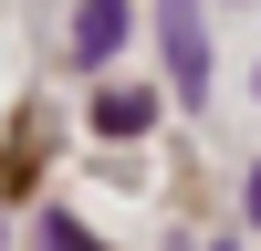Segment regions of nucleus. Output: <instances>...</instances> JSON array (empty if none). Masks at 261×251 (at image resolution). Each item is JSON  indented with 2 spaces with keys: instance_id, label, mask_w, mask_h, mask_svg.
<instances>
[{
  "instance_id": "nucleus-4",
  "label": "nucleus",
  "mask_w": 261,
  "mask_h": 251,
  "mask_svg": "<svg viewBox=\"0 0 261 251\" xmlns=\"http://www.w3.org/2000/svg\"><path fill=\"white\" fill-rule=\"evenodd\" d=\"M42 251H94V230H84V220H63V209H53V220H42Z\"/></svg>"
},
{
  "instance_id": "nucleus-2",
  "label": "nucleus",
  "mask_w": 261,
  "mask_h": 251,
  "mask_svg": "<svg viewBox=\"0 0 261 251\" xmlns=\"http://www.w3.org/2000/svg\"><path fill=\"white\" fill-rule=\"evenodd\" d=\"M125 32H136V0H84L73 11V63H115Z\"/></svg>"
},
{
  "instance_id": "nucleus-3",
  "label": "nucleus",
  "mask_w": 261,
  "mask_h": 251,
  "mask_svg": "<svg viewBox=\"0 0 261 251\" xmlns=\"http://www.w3.org/2000/svg\"><path fill=\"white\" fill-rule=\"evenodd\" d=\"M94 126H105V136H146V126H157V94H136V84H115V94L94 105Z\"/></svg>"
},
{
  "instance_id": "nucleus-5",
  "label": "nucleus",
  "mask_w": 261,
  "mask_h": 251,
  "mask_svg": "<svg viewBox=\"0 0 261 251\" xmlns=\"http://www.w3.org/2000/svg\"><path fill=\"white\" fill-rule=\"evenodd\" d=\"M251 220H261V167H251Z\"/></svg>"
},
{
  "instance_id": "nucleus-1",
  "label": "nucleus",
  "mask_w": 261,
  "mask_h": 251,
  "mask_svg": "<svg viewBox=\"0 0 261 251\" xmlns=\"http://www.w3.org/2000/svg\"><path fill=\"white\" fill-rule=\"evenodd\" d=\"M157 53H167V84L199 105L209 94V21H199V0H157Z\"/></svg>"
}]
</instances>
